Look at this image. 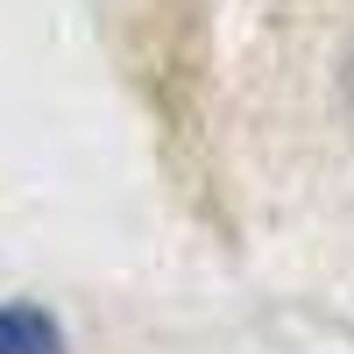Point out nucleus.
<instances>
[{"label": "nucleus", "instance_id": "nucleus-1", "mask_svg": "<svg viewBox=\"0 0 354 354\" xmlns=\"http://www.w3.org/2000/svg\"><path fill=\"white\" fill-rule=\"evenodd\" d=\"M0 354H71L43 305H0Z\"/></svg>", "mask_w": 354, "mask_h": 354}, {"label": "nucleus", "instance_id": "nucleus-2", "mask_svg": "<svg viewBox=\"0 0 354 354\" xmlns=\"http://www.w3.org/2000/svg\"><path fill=\"white\" fill-rule=\"evenodd\" d=\"M340 106H347V121H354V36H347V57H340Z\"/></svg>", "mask_w": 354, "mask_h": 354}]
</instances>
